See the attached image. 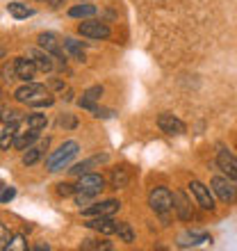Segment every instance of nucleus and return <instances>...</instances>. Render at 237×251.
I'll return each mask as SVG.
<instances>
[{
  "instance_id": "f257e3e1",
  "label": "nucleus",
  "mask_w": 237,
  "mask_h": 251,
  "mask_svg": "<svg viewBox=\"0 0 237 251\" xmlns=\"http://www.w3.org/2000/svg\"><path fill=\"white\" fill-rule=\"evenodd\" d=\"M14 99L19 103H25V105H32V107H48L55 103V99L46 92V87L37 85V82H25L23 87H19L14 92Z\"/></svg>"
},
{
  "instance_id": "f03ea898",
  "label": "nucleus",
  "mask_w": 237,
  "mask_h": 251,
  "mask_svg": "<svg viewBox=\"0 0 237 251\" xmlns=\"http://www.w3.org/2000/svg\"><path fill=\"white\" fill-rule=\"evenodd\" d=\"M78 151H80L78 142H73V139L64 142L57 151H53L46 158V169H48V172H62V169H64V167H69V162L78 155Z\"/></svg>"
},
{
  "instance_id": "7ed1b4c3",
  "label": "nucleus",
  "mask_w": 237,
  "mask_h": 251,
  "mask_svg": "<svg viewBox=\"0 0 237 251\" xmlns=\"http://www.w3.org/2000/svg\"><path fill=\"white\" fill-rule=\"evenodd\" d=\"M105 190V178L100 174H82L80 180L75 183V194H82V197H96Z\"/></svg>"
},
{
  "instance_id": "20e7f679",
  "label": "nucleus",
  "mask_w": 237,
  "mask_h": 251,
  "mask_svg": "<svg viewBox=\"0 0 237 251\" xmlns=\"http://www.w3.org/2000/svg\"><path fill=\"white\" fill-rule=\"evenodd\" d=\"M148 205H151V210L165 217L166 212L173 210V194L166 187H153L148 194Z\"/></svg>"
},
{
  "instance_id": "39448f33",
  "label": "nucleus",
  "mask_w": 237,
  "mask_h": 251,
  "mask_svg": "<svg viewBox=\"0 0 237 251\" xmlns=\"http://www.w3.org/2000/svg\"><path fill=\"white\" fill-rule=\"evenodd\" d=\"M78 32L82 34V37H87V39H107L110 37V27L105 25V23H100V21H82L78 25Z\"/></svg>"
},
{
  "instance_id": "423d86ee",
  "label": "nucleus",
  "mask_w": 237,
  "mask_h": 251,
  "mask_svg": "<svg viewBox=\"0 0 237 251\" xmlns=\"http://www.w3.org/2000/svg\"><path fill=\"white\" fill-rule=\"evenodd\" d=\"M118 208H121V203H118L117 199H107V201H100V203L87 205L85 210H82V215L85 217H112Z\"/></svg>"
},
{
  "instance_id": "0eeeda50",
  "label": "nucleus",
  "mask_w": 237,
  "mask_h": 251,
  "mask_svg": "<svg viewBox=\"0 0 237 251\" xmlns=\"http://www.w3.org/2000/svg\"><path fill=\"white\" fill-rule=\"evenodd\" d=\"M190 190L191 194H194V199H196V203L203 208V210H214L217 205H214V199H212V192L210 187H205L201 180H191L190 183Z\"/></svg>"
},
{
  "instance_id": "6e6552de",
  "label": "nucleus",
  "mask_w": 237,
  "mask_h": 251,
  "mask_svg": "<svg viewBox=\"0 0 237 251\" xmlns=\"http://www.w3.org/2000/svg\"><path fill=\"white\" fill-rule=\"evenodd\" d=\"M158 128L165 132V135H171V137L183 135V132L187 130V126L178 119V117H173V114H169V112H162L158 117Z\"/></svg>"
},
{
  "instance_id": "1a4fd4ad",
  "label": "nucleus",
  "mask_w": 237,
  "mask_h": 251,
  "mask_svg": "<svg viewBox=\"0 0 237 251\" xmlns=\"http://www.w3.org/2000/svg\"><path fill=\"white\" fill-rule=\"evenodd\" d=\"M212 190H214V194H217L219 199H221V201H224V203H233V201H235V187H233V183H231V178H228V176H214V178H212Z\"/></svg>"
},
{
  "instance_id": "9d476101",
  "label": "nucleus",
  "mask_w": 237,
  "mask_h": 251,
  "mask_svg": "<svg viewBox=\"0 0 237 251\" xmlns=\"http://www.w3.org/2000/svg\"><path fill=\"white\" fill-rule=\"evenodd\" d=\"M217 167L228 176L231 180H237V158L228 149H219L217 153Z\"/></svg>"
},
{
  "instance_id": "9b49d317",
  "label": "nucleus",
  "mask_w": 237,
  "mask_h": 251,
  "mask_svg": "<svg viewBox=\"0 0 237 251\" xmlns=\"http://www.w3.org/2000/svg\"><path fill=\"white\" fill-rule=\"evenodd\" d=\"M27 57L37 64V69H39V71H44V73L53 71V55L46 53L44 48H30V50H27Z\"/></svg>"
},
{
  "instance_id": "f8f14e48",
  "label": "nucleus",
  "mask_w": 237,
  "mask_h": 251,
  "mask_svg": "<svg viewBox=\"0 0 237 251\" xmlns=\"http://www.w3.org/2000/svg\"><path fill=\"white\" fill-rule=\"evenodd\" d=\"M100 96H103V87L100 85H94V87H89L85 94H82V99L78 100V105L82 107V110H89V112H96V103L100 100Z\"/></svg>"
},
{
  "instance_id": "ddd939ff",
  "label": "nucleus",
  "mask_w": 237,
  "mask_h": 251,
  "mask_svg": "<svg viewBox=\"0 0 237 251\" xmlns=\"http://www.w3.org/2000/svg\"><path fill=\"white\" fill-rule=\"evenodd\" d=\"M87 228H94V231L103 233V235H112V233H117V222H114L112 217H89V222H87Z\"/></svg>"
},
{
  "instance_id": "4468645a",
  "label": "nucleus",
  "mask_w": 237,
  "mask_h": 251,
  "mask_svg": "<svg viewBox=\"0 0 237 251\" xmlns=\"http://www.w3.org/2000/svg\"><path fill=\"white\" fill-rule=\"evenodd\" d=\"M16 75H19V80H25V82H32L34 73L39 71L37 69V64H34L30 57H16Z\"/></svg>"
},
{
  "instance_id": "2eb2a0df",
  "label": "nucleus",
  "mask_w": 237,
  "mask_h": 251,
  "mask_svg": "<svg viewBox=\"0 0 237 251\" xmlns=\"http://www.w3.org/2000/svg\"><path fill=\"white\" fill-rule=\"evenodd\" d=\"M39 48H44L46 53H50L53 57H57V60H64L62 48H59V41H57V37H55V34H50V32L39 34Z\"/></svg>"
},
{
  "instance_id": "dca6fc26",
  "label": "nucleus",
  "mask_w": 237,
  "mask_h": 251,
  "mask_svg": "<svg viewBox=\"0 0 237 251\" xmlns=\"http://www.w3.org/2000/svg\"><path fill=\"white\" fill-rule=\"evenodd\" d=\"M173 210L178 212V219H183V222H190V219L194 217L191 205H190V201H187V197H185L183 192H176V194H173Z\"/></svg>"
},
{
  "instance_id": "f3484780",
  "label": "nucleus",
  "mask_w": 237,
  "mask_h": 251,
  "mask_svg": "<svg viewBox=\"0 0 237 251\" xmlns=\"http://www.w3.org/2000/svg\"><path fill=\"white\" fill-rule=\"evenodd\" d=\"M203 242H212V238L208 233H183L180 238H178V247H196V245H203Z\"/></svg>"
},
{
  "instance_id": "a211bd4d",
  "label": "nucleus",
  "mask_w": 237,
  "mask_h": 251,
  "mask_svg": "<svg viewBox=\"0 0 237 251\" xmlns=\"http://www.w3.org/2000/svg\"><path fill=\"white\" fill-rule=\"evenodd\" d=\"M64 50L69 55H71L73 60H78V62H85V44L78 39H73V37H66L64 39Z\"/></svg>"
},
{
  "instance_id": "6ab92c4d",
  "label": "nucleus",
  "mask_w": 237,
  "mask_h": 251,
  "mask_svg": "<svg viewBox=\"0 0 237 251\" xmlns=\"http://www.w3.org/2000/svg\"><path fill=\"white\" fill-rule=\"evenodd\" d=\"M37 137H39V130H37V128H30L27 132H19L16 139H14V149L25 151V149H30V146L37 142Z\"/></svg>"
},
{
  "instance_id": "aec40b11",
  "label": "nucleus",
  "mask_w": 237,
  "mask_h": 251,
  "mask_svg": "<svg viewBox=\"0 0 237 251\" xmlns=\"http://www.w3.org/2000/svg\"><path fill=\"white\" fill-rule=\"evenodd\" d=\"M69 16L71 19H92V16H96V7L89 2H80V5H73L69 9Z\"/></svg>"
},
{
  "instance_id": "412c9836",
  "label": "nucleus",
  "mask_w": 237,
  "mask_h": 251,
  "mask_svg": "<svg viewBox=\"0 0 237 251\" xmlns=\"http://www.w3.org/2000/svg\"><path fill=\"white\" fill-rule=\"evenodd\" d=\"M128 183H130L128 169H112V174H110V185H112L114 190H123V187H128Z\"/></svg>"
},
{
  "instance_id": "4be33fe9",
  "label": "nucleus",
  "mask_w": 237,
  "mask_h": 251,
  "mask_svg": "<svg viewBox=\"0 0 237 251\" xmlns=\"http://www.w3.org/2000/svg\"><path fill=\"white\" fill-rule=\"evenodd\" d=\"M46 146H48V139H46V142H44L41 146H30V149H27V151L23 153V165H25V167H32L34 162H39L41 151H44Z\"/></svg>"
},
{
  "instance_id": "5701e85b",
  "label": "nucleus",
  "mask_w": 237,
  "mask_h": 251,
  "mask_svg": "<svg viewBox=\"0 0 237 251\" xmlns=\"http://www.w3.org/2000/svg\"><path fill=\"white\" fill-rule=\"evenodd\" d=\"M105 160H107V155H96V158L87 160V162H80V165L71 167L69 172H71L73 176H82V174H87V172H89V167H94V165H100V162H105Z\"/></svg>"
},
{
  "instance_id": "b1692460",
  "label": "nucleus",
  "mask_w": 237,
  "mask_h": 251,
  "mask_svg": "<svg viewBox=\"0 0 237 251\" xmlns=\"http://www.w3.org/2000/svg\"><path fill=\"white\" fill-rule=\"evenodd\" d=\"M7 12L12 14L14 19H27V16H32L34 14V9L32 7H27V5H23V2H9V5H7Z\"/></svg>"
},
{
  "instance_id": "393cba45",
  "label": "nucleus",
  "mask_w": 237,
  "mask_h": 251,
  "mask_svg": "<svg viewBox=\"0 0 237 251\" xmlns=\"http://www.w3.org/2000/svg\"><path fill=\"white\" fill-rule=\"evenodd\" d=\"M117 233H118V240L125 242V245H132V242H135V231H132V226L128 224V222H118Z\"/></svg>"
},
{
  "instance_id": "a878e982",
  "label": "nucleus",
  "mask_w": 237,
  "mask_h": 251,
  "mask_svg": "<svg viewBox=\"0 0 237 251\" xmlns=\"http://www.w3.org/2000/svg\"><path fill=\"white\" fill-rule=\"evenodd\" d=\"M16 126H7L5 130H2V135H0V149L2 151H9V146H14V139H16Z\"/></svg>"
},
{
  "instance_id": "bb28decb",
  "label": "nucleus",
  "mask_w": 237,
  "mask_h": 251,
  "mask_svg": "<svg viewBox=\"0 0 237 251\" xmlns=\"http://www.w3.org/2000/svg\"><path fill=\"white\" fill-rule=\"evenodd\" d=\"M21 119H23V114L16 112L14 107H2V112H0V121L5 126H16Z\"/></svg>"
},
{
  "instance_id": "cd10ccee",
  "label": "nucleus",
  "mask_w": 237,
  "mask_h": 251,
  "mask_svg": "<svg viewBox=\"0 0 237 251\" xmlns=\"http://www.w3.org/2000/svg\"><path fill=\"white\" fill-rule=\"evenodd\" d=\"M27 128H37V130H44L48 126L46 114H27Z\"/></svg>"
},
{
  "instance_id": "c85d7f7f",
  "label": "nucleus",
  "mask_w": 237,
  "mask_h": 251,
  "mask_svg": "<svg viewBox=\"0 0 237 251\" xmlns=\"http://www.w3.org/2000/svg\"><path fill=\"white\" fill-rule=\"evenodd\" d=\"M2 80L5 82H14V80H19V75H16V62H7L5 66H2Z\"/></svg>"
},
{
  "instance_id": "c756f323",
  "label": "nucleus",
  "mask_w": 237,
  "mask_h": 251,
  "mask_svg": "<svg viewBox=\"0 0 237 251\" xmlns=\"http://www.w3.org/2000/svg\"><path fill=\"white\" fill-rule=\"evenodd\" d=\"M27 249V242L23 235H12L9 245H7V251H25Z\"/></svg>"
},
{
  "instance_id": "7c9ffc66",
  "label": "nucleus",
  "mask_w": 237,
  "mask_h": 251,
  "mask_svg": "<svg viewBox=\"0 0 237 251\" xmlns=\"http://www.w3.org/2000/svg\"><path fill=\"white\" fill-rule=\"evenodd\" d=\"M82 249H103V251H110V249H112V245H110L107 240H103V242H96V240H85V242H82Z\"/></svg>"
},
{
  "instance_id": "2f4dec72",
  "label": "nucleus",
  "mask_w": 237,
  "mask_h": 251,
  "mask_svg": "<svg viewBox=\"0 0 237 251\" xmlns=\"http://www.w3.org/2000/svg\"><path fill=\"white\" fill-rule=\"evenodd\" d=\"M9 240H12V235H9V231H7V226L2 224V222H0V251L7 249Z\"/></svg>"
},
{
  "instance_id": "473e14b6",
  "label": "nucleus",
  "mask_w": 237,
  "mask_h": 251,
  "mask_svg": "<svg viewBox=\"0 0 237 251\" xmlns=\"http://www.w3.org/2000/svg\"><path fill=\"white\" fill-rule=\"evenodd\" d=\"M57 194H59V197H71V194H75V185L59 183V185H57Z\"/></svg>"
},
{
  "instance_id": "72a5a7b5",
  "label": "nucleus",
  "mask_w": 237,
  "mask_h": 251,
  "mask_svg": "<svg viewBox=\"0 0 237 251\" xmlns=\"http://www.w3.org/2000/svg\"><path fill=\"white\" fill-rule=\"evenodd\" d=\"M14 197H16V190L14 187H5V190L0 192V203H9Z\"/></svg>"
},
{
  "instance_id": "f704fd0d",
  "label": "nucleus",
  "mask_w": 237,
  "mask_h": 251,
  "mask_svg": "<svg viewBox=\"0 0 237 251\" xmlns=\"http://www.w3.org/2000/svg\"><path fill=\"white\" fill-rule=\"evenodd\" d=\"M75 124H78V121L73 119V117H69V114L59 117V126H66V128H75Z\"/></svg>"
},
{
  "instance_id": "c9c22d12",
  "label": "nucleus",
  "mask_w": 237,
  "mask_h": 251,
  "mask_svg": "<svg viewBox=\"0 0 237 251\" xmlns=\"http://www.w3.org/2000/svg\"><path fill=\"white\" fill-rule=\"evenodd\" d=\"M94 117H103V119H110V117H114V112H112V110H103V107H96Z\"/></svg>"
},
{
  "instance_id": "e433bc0d",
  "label": "nucleus",
  "mask_w": 237,
  "mask_h": 251,
  "mask_svg": "<svg viewBox=\"0 0 237 251\" xmlns=\"http://www.w3.org/2000/svg\"><path fill=\"white\" fill-rule=\"evenodd\" d=\"M48 249H50L48 245H39V247H34V251H48Z\"/></svg>"
},
{
  "instance_id": "4c0bfd02",
  "label": "nucleus",
  "mask_w": 237,
  "mask_h": 251,
  "mask_svg": "<svg viewBox=\"0 0 237 251\" xmlns=\"http://www.w3.org/2000/svg\"><path fill=\"white\" fill-rule=\"evenodd\" d=\"M62 2H64V0H53V7H59Z\"/></svg>"
},
{
  "instance_id": "58836bf2",
  "label": "nucleus",
  "mask_w": 237,
  "mask_h": 251,
  "mask_svg": "<svg viewBox=\"0 0 237 251\" xmlns=\"http://www.w3.org/2000/svg\"><path fill=\"white\" fill-rule=\"evenodd\" d=\"M0 57H5V50H2V48H0Z\"/></svg>"
},
{
  "instance_id": "ea45409f",
  "label": "nucleus",
  "mask_w": 237,
  "mask_h": 251,
  "mask_svg": "<svg viewBox=\"0 0 237 251\" xmlns=\"http://www.w3.org/2000/svg\"><path fill=\"white\" fill-rule=\"evenodd\" d=\"M2 190H5V183H0V192H2Z\"/></svg>"
}]
</instances>
